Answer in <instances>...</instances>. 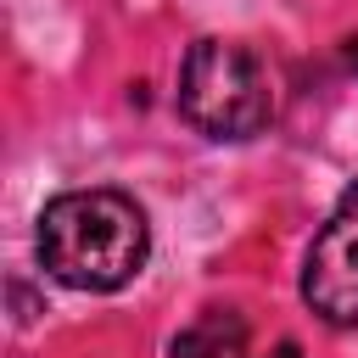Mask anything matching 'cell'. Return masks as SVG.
I'll return each mask as SVG.
<instances>
[{"instance_id":"cell-1","label":"cell","mask_w":358,"mask_h":358,"mask_svg":"<svg viewBox=\"0 0 358 358\" xmlns=\"http://www.w3.org/2000/svg\"><path fill=\"white\" fill-rule=\"evenodd\" d=\"M151 257V224L123 190H67L39 213V263L67 291H123Z\"/></svg>"},{"instance_id":"cell-2","label":"cell","mask_w":358,"mask_h":358,"mask_svg":"<svg viewBox=\"0 0 358 358\" xmlns=\"http://www.w3.org/2000/svg\"><path fill=\"white\" fill-rule=\"evenodd\" d=\"M179 112L207 140H252L274 117L268 67L235 39H196L179 67Z\"/></svg>"},{"instance_id":"cell-3","label":"cell","mask_w":358,"mask_h":358,"mask_svg":"<svg viewBox=\"0 0 358 358\" xmlns=\"http://www.w3.org/2000/svg\"><path fill=\"white\" fill-rule=\"evenodd\" d=\"M302 302L336 330L358 324V179L341 190L302 257Z\"/></svg>"},{"instance_id":"cell-4","label":"cell","mask_w":358,"mask_h":358,"mask_svg":"<svg viewBox=\"0 0 358 358\" xmlns=\"http://www.w3.org/2000/svg\"><path fill=\"white\" fill-rule=\"evenodd\" d=\"M168 358H246V324L224 308L201 313L185 336H173Z\"/></svg>"},{"instance_id":"cell-5","label":"cell","mask_w":358,"mask_h":358,"mask_svg":"<svg viewBox=\"0 0 358 358\" xmlns=\"http://www.w3.org/2000/svg\"><path fill=\"white\" fill-rule=\"evenodd\" d=\"M263 358H302V347H296V341H274Z\"/></svg>"},{"instance_id":"cell-6","label":"cell","mask_w":358,"mask_h":358,"mask_svg":"<svg viewBox=\"0 0 358 358\" xmlns=\"http://www.w3.org/2000/svg\"><path fill=\"white\" fill-rule=\"evenodd\" d=\"M347 62H352V73H358V34L347 39Z\"/></svg>"}]
</instances>
